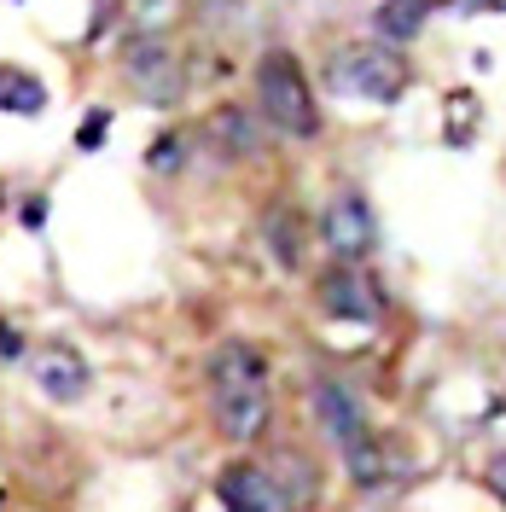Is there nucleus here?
<instances>
[{"mask_svg":"<svg viewBox=\"0 0 506 512\" xmlns=\"http://www.w3.org/2000/svg\"><path fill=\"white\" fill-rule=\"evenodd\" d=\"M256 99H262V117L291 134V140H315L320 134V111H315V94H309V76L291 53H268L256 64Z\"/></svg>","mask_w":506,"mask_h":512,"instance_id":"nucleus-2","label":"nucleus"},{"mask_svg":"<svg viewBox=\"0 0 506 512\" xmlns=\"http://www.w3.org/2000/svg\"><path fill=\"white\" fill-rule=\"evenodd\" d=\"M495 489L506 495V460H495Z\"/></svg>","mask_w":506,"mask_h":512,"instance_id":"nucleus-19","label":"nucleus"},{"mask_svg":"<svg viewBox=\"0 0 506 512\" xmlns=\"http://www.w3.org/2000/svg\"><path fill=\"white\" fill-rule=\"evenodd\" d=\"M216 495L239 512H285L291 507V495L280 489V478L268 466H251V460H233L222 478H216Z\"/></svg>","mask_w":506,"mask_h":512,"instance_id":"nucleus-7","label":"nucleus"},{"mask_svg":"<svg viewBox=\"0 0 506 512\" xmlns=\"http://www.w3.org/2000/svg\"><path fill=\"white\" fill-rule=\"evenodd\" d=\"M320 239L338 262H361V256L379 251V216L361 192H338L326 210H320Z\"/></svg>","mask_w":506,"mask_h":512,"instance_id":"nucleus-4","label":"nucleus"},{"mask_svg":"<svg viewBox=\"0 0 506 512\" xmlns=\"http://www.w3.org/2000/svg\"><path fill=\"white\" fill-rule=\"evenodd\" d=\"M338 94L361 99V105H396V99L408 94V59L402 53H390V47H373V41H361V47H344L338 59H332V76H326Z\"/></svg>","mask_w":506,"mask_h":512,"instance_id":"nucleus-3","label":"nucleus"},{"mask_svg":"<svg viewBox=\"0 0 506 512\" xmlns=\"http://www.w3.org/2000/svg\"><path fill=\"white\" fill-rule=\"evenodd\" d=\"M443 12H454V18H477V12H501V18H506V0H443Z\"/></svg>","mask_w":506,"mask_h":512,"instance_id":"nucleus-16","label":"nucleus"},{"mask_svg":"<svg viewBox=\"0 0 506 512\" xmlns=\"http://www.w3.org/2000/svg\"><path fill=\"white\" fill-rule=\"evenodd\" d=\"M35 390L47 396V402H82L88 396V361H82V350H70L64 338H53V344H41L35 350Z\"/></svg>","mask_w":506,"mask_h":512,"instance_id":"nucleus-6","label":"nucleus"},{"mask_svg":"<svg viewBox=\"0 0 506 512\" xmlns=\"http://www.w3.org/2000/svg\"><path fill=\"white\" fill-rule=\"evenodd\" d=\"M18 350H24V344H18V326L0 320V355H18Z\"/></svg>","mask_w":506,"mask_h":512,"instance_id":"nucleus-18","label":"nucleus"},{"mask_svg":"<svg viewBox=\"0 0 506 512\" xmlns=\"http://www.w3.org/2000/svg\"><path fill=\"white\" fill-rule=\"evenodd\" d=\"M309 396H315L320 431H326V437L338 443V454L373 437V425H367V414H361V402H355V396H349V390H344L338 379H315V390H309Z\"/></svg>","mask_w":506,"mask_h":512,"instance_id":"nucleus-8","label":"nucleus"},{"mask_svg":"<svg viewBox=\"0 0 506 512\" xmlns=\"http://www.w3.org/2000/svg\"><path fill=\"white\" fill-rule=\"evenodd\" d=\"M344 466H349V483H355V489H379V483L390 478V472H384V466H390V454H384L379 437L344 448Z\"/></svg>","mask_w":506,"mask_h":512,"instance_id":"nucleus-14","label":"nucleus"},{"mask_svg":"<svg viewBox=\"0 0 506 512\" xmlns=\"http://www.w3.org/2000/svg\"><path fill=\"white\" fill-rule=\"evenodd\" d=\"M431 6H437V0H384L379 12H373V30H379L384 41H413V35L425 30Z\"/></svg>","mask_w":506,"mask_h":512,"instance_id":"nucleus-12","label":"nucleus"},{"mask_svg":"<svg viewBox=\"0 0 506 512\" xmlns=\"http://www.w3.org/2000/svg\"><path fill=\"white\" fill-rule=\"evenodd\" d=\"M123 76L140 88V99H152V105H175V99L187 94V70H181V59L163 47L158 35H140V41H128Z\"/></svg>","mask_w":506,"mask_h":512,"instance_id":"nucleus-5","label":"nucleus"},{"mask_svg":"<svg viewBox=\"0 0 506 512\" xmlns=\"http://www.w3.org/2000/svg\"><path fill=\"white\" fill-rule=\"evenodd\" d=\"M262 245H268V256L280 262L285 274L303 268V222H297L291 204H274V210L262 216Z\"/></svg>","mask_w":506,"mask_h":512,"instance_id":"nucleus-10","label":"nucleus"},{"mask_svg":"<svg viewBox=\"0 0 506 512\" xmlns=\"http://www.w3.org/2000/svg\"><path fill=\"white\" fill-rule=\"evenodd\" d=\"M320 309L332 320H379L384 291H379V280H367V274H355V268H338V274L320 280Z\"/></svg>","mask_w":506,"mask_h":512,"instance_id":"nucleus-9","label":"nucleus"},{"mask_svg":"<svg viewBox=\"0 0 506 512\" xmlns=\"http://www.w3.org/2000/svg\"><path fill=\"white\" fill-rule=\"evenodd\" d=\"M274 466H285L280 489H285V495H291V501H309V495H315V466H309L303 454H291V448H285V454H280V460H274Z\"/></svg>","mask_w":506,"mask_h":512,"instance_id":"nucleus-15","label":"nucleus"},{"mask_svg":"<svg viewBox=\"0 0 506 512\" xmlns=\"http://www.w3.org/2000/svg\"><path fill=\"white\" fill-rule=\"evenodd\" d=\"M41 105H47V88L35 82L30 70H12V64H6V70H0V111H18V117H35Z\"/></svg>","mask_w":506,"mask_h":512,"instance_id":"nucleus-13","label":"nucleus"},{"mask_svg":"<svg viewBox=\"0 0 506 512\" xmlns=\"http://www.w3.org/2000/svg\"><path fill=\"white\" fill-rule=\"evenodd\" d=\"M210 140H216V152L222 158H256V123H251V111H239V105H222L216 117H210V128H204Z\"/></svg>","mask_w":506,"mask_h":512,"instance_id":"nucleus-11","label":"nucleus"},{"mask_svg":"<svg viewBox=\"0 0 506 512\" xmlns=\"http://www.w3.org/2000/svg\"><path fill=\"white\" fill-rule=\"evenodd\" d=\"M105 123H111L105 111H99V117H88V123H82V152H94L99 140H105Z\"/></svg>","mask_w":506,"mask_h":512,"instance_id":"nucleus-17","label":"nucleus"},{"mask_svg":"<svg viewBox=\"0 0 506 512\" xmlns=\"http://www.w3.org/2000/svg\"><path fill=\"white\" fill-rule=\"evenodd\" d=\"M210 414L227 443H262L268 419H274V390H268V367L251 344H222L210 355Z\"/></svg>","mask_w":506,"mask_h":512,"instance_id":"nucleus-1","label":"nucleus"}]
</instances>
